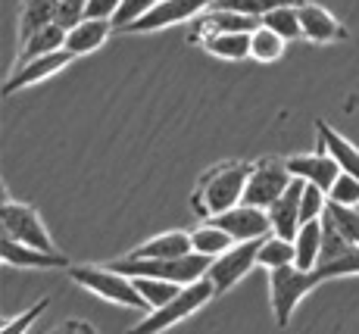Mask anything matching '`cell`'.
I'll return each mask as SVG.
<instances>
[{
    "label": "cell",
    "instance_id": "6da1fadb",
    "mask_svg": "<svg viewBox=\"0 0 359 334\" xmlns=\"http://www.w3.org/2000/svg\"><path fill=\"white\" fill-rule=\"evenodd\" d=\"M253 163H219L210 172H203L191 206L197 215L212 219V215L231 210L244 200V187H247V175H250Z\"/></svg>",
    "mask_w": 359,
    "mask_h": 334
},
{
    "label": "cell",
    "instance_id": "7a4b0ae2",
    "mask_svg": "<svg viewBox=\"0 0 359 334\" xmlns=\"http://www.w3.org/2000/svg\"><path fill=\"white\" fill-rule=\"evenodd\" d=\"M69 275H72L75 284H81L85 290L103 297L109 303L128 306V309H144L150 312V303L144 300V294L135 288V278L119 272L116 266H69Z\"/></svg>",
    "mask_w": 359,
    "mask_h": 334
},
{
    "label": "cell",
    "instance_id": "3957f363",
    "mask_svg": "<svg viewBox=\"0 0 359 334\" xmlns=\"http://www.w3.org/2000/svg\"><path fill=\"white\" fill-rule=\"evenodd\" d=\"M212 256L200 253V250H191L184 256H169V260H150V256H122L113 266L126 275H150V278H165V281L175 284H191L197 278H203L210 272Z\"/></svg>",
    "mask_w": 359,
    "mask_h": 334
},
{
    "label": "cell",
    "instance_id": "277c9868",
    "mask_svg": "<svg viewBox=\"0 0 359 334\" xmlns=\"http://www.w3.org/2000/svg\"><path fill=\"white\" fill-rule=\"evenodd\" d=\"M212 297H216V284H212L206 275L197 278V281H191V284H182V288H178V294L172 297L169 303L150 309L131 331H163V328H172V325L184 322L188 316H194L200 306L210 303Z\"/></svg>",
    "mask_w": 359,
    "mask_h": 334
},
{
    "label": "cell",
    "instance_id": "5b68a950",
    "mask_svg": "<svg viewBox=\"0 0 359 334\" xmlns=\"http://www.w3.org/2000/svg\"><path fill=\"white\" fill-rule=\"evenodd\" d=\"M322 284V275L316 269H297L294 262L291 266H281L269 272V297H272V309H275V322L285 328L291 322L294 309L300 306V300L309 294L313 288Z\"/></svg>",
    "mask_w": 359,
    "mask_h": 334
},
{
    "label": "cell",
    "instance_id": "8992f818",
    "mask_svg": "<svg viewBox=\"0 0 359 334\" xmlns=\"http://www.w3.org/2000/svg\"><path fill=\"white\" fill-rule=\"evenodd\" d=\"M0 225H4V234H10V238L57 253V243H53L50 232L44 228V222H41V215H38V210H34L32 203L10 200L4 194V206H0Z\"/></svg>",
    "mask_w": 359,
    "mask_h": 334
},
{
    "label": "cell",
    "instance_id": "52a82bcc",
    "mask_svg": "<svg viewBox=\"0 0 359 334\" xmlns=\"http://www.w3.org/2000/svg\"><path fill=\"white\" fill-rule=\"evenodd\" d=\"M291 169H287L285 159L278 156H266L259 163H253L250 175H247L244 187V203H257V206H272L275 200L285 194V187L291 185Z\"/></svg>",
    "mask_w": 359,
    "mask_h": 334
},
{
    "label": "cell",
    "instance_id": "ba28073f",
    "mask_svg": "<svg viewBox=\"0 0 359 334\" xmlns=\"http://www.w3.org/2000/svg\"><path fill=\"white\" fill-rule=\"evenodd\" d=\"M259 241H262V238H259ZM259 241H234L231 247L225 250V253L212 256L206 278L216 284V294H225V290H231L234 284H238L241 278L250 272L253 266H259V262H257Z\"/></svg>",
    "mask_w": 359,
    "mask_h": 334
},
{
    "label": "cell",
    "instance_id": "9c48e42d",
    "mask_svg": "<svg viewBox=\"0 0 359 334\" xmlns=\"http://www.w3.org/2000/svg\"><path fill=\"white\" fill-rule=\"evenodd\" d=\"M210 222H216L219 228H225L234 241H259L272 232V222H269L266 206L244 203V200H241L238 206H231V210L212 215Z\"/></svg>",
    "mask_w": 359,
    "mask_h": 334
},
{
    "label": "cell",
    "instance_id": "30bf717a",
    "mask_svg": "<svg viewBox=\"0 0 359 334\" xmlns=\"http://www.w3.org/2000/svg\"><path fill=\"white\" fill-rule=\"evenodd\" d=\"M216 0H160L154 10H147L137 22H131L126 32H156V29H169L178 25L184 19H194L200 13H206Z\"/></svg>",
    "mask_w": 359,
    "mask_h": 334
},
{
    "label": "cell",
    "instance_id": "8fae6325",
    "mask_svg": "<svg viewBox=\"0 0 359 334\" xmlns=\"http://www.w3.org/2000/svg\"><path fill=\"white\" fill-rule=\"evenodd\" d=\"M72 60H75V53L66 51V47H60V51H53V53H44V57L29 60L25 66H16V69L10 72V79H6L4 94H16L19 88L38 85V81H44V79H50V75L63 72V69H66Z\"/></svg>",
    "mask_w": 359,
    "mask_h": 334
},
{
    "label": "cell",
    "instance_id": "7c38bea8",
    "mask_svg": "<svg viewBox=\"0 0 359 334\" xmlns=\"http://www.w3.org/2000/svg\"><path fill=\"white\" fill-rule=\"evenodd\" d=\"M285 163H287V169H291V175L306 178V182L319 185L322 191H328V187L337 182V175L344 172L341 163L322 147H316V153H297V156H287Z\"/></svg>",
    "mask_w": 359,
    "mask_h": 334
},
{
    "label": "cell",
    "instance_id": "4fadbf2b",
    "mask_svg": "<svg viewBox=\"0 0 359 334\" xmlns=\"http://www.w3.org/2000/svg\"><path fill=\"white\" fill-rule=\"evenodd\" d=\"M0 256H4L6 266H19V269H69V260L63 253H50V250L32 247V243H22L10 234H4L0 241Z\"/></svg>",
    "mask_w": 359,
    "mask_h": 334
},
{
    "label": "cell",
    "instance_id": "5bb4252c",
    "mask_svg": "<svg viewBox=\"0 0 359 334\" xmlns=\"http://www.w3.org/2000/svg\"><path fill=\"white\" fill-rule=\"evenodd\" d=\"M303 185L306 178H291V185L285 187L278 200L269 206V222H272V232L281 234V238L294 241L297 228H300V197H303Z\"/></svg>",
    "mask_w": 359,
    "mask_h": 334
},
{
    "label": "cell",
    "instance_id": "9a60e30c",
    "mask_svg": "<svg viewBox=\"0 0 359 334\" xmlns=\"http://www.w3.org/2000/svg\"><path fill=\"white\" fill-rule=\"evenodd\" d=\"M300 25H303V38L313 41V44H331V41H344L347 38V29L337 22L334 16L319 4H309V0H300Z\"/></svg>",
    "mask_w": 359,
    "mask_h": 334
},
{
    "label": "cell",
    "instance_id": "2e32d148",
    "mask_svg": "<svg viewBox=\"0 0 359 334\" xmlns=\"http://www.w3.org/2000/svg\"><path fill=\"white\" fill-rule=\"evenodd\" d=\"M262 19L259 16H247V13H238V10H222V6H210V10L200 16V22L191 29L188 41L197 44L206 32H253L259 29Z\"/></svg>",
    "mask_w": 359,
    "mask_h": 334
},
{
    "label": "cell",
    "instance_id": "e0dca14e",
    "mask_svg": "<svg viewBox=\"0 0 359 334\" xmlns=\"http://www.w3.org/2000/svg\"><path fill=\"white\" fill-rule=\"evenodd\" d=\"M194 250V241H191V232H182V228H172V232H163L156 238L144 241L141 247H135L128 256H150V260H169V256H184Z\"/></svg>",
    "mask_w": 359,
    "mask_h": 334
},
{
    "label": "cell",
    "instance_id": "ac0fdd59",
    "mask_svg": "<svg viewBox=\"0 0 359 334\" xmlns=\"http://www.w3.org/2000/svg\"><path fill=\"white\" fill-rule=\"evenodd\" d=\"M113 32V22L109 19H81L75 29L66 32V51H72L75 57L81 53H94L97 47H103V41Z\"/></svg>",
    "mask_w": 359,
    "mask_h": 334
},
{
    "label": "cell",
    "instance_id": "d6986e66",
    "mask_svg": "<svg viewBox=\"0 0 359 334\" xmlns=\"http://www.w3.org/2000/svg\"><path fill=\"white\" fill-rule=\"evenodd\" d=\"M250 34L253 32H206L197 44L219 60H247L250 57Z\"/></svg>",
    "mask_w": 359,
    "mask_h": 334
},
{
    "label": "cell",
    "instance_id": "ffe728a7",
    "mask_svg": "<svg viewBox=\"0 0 359 334\" xmlns=\"http://www.w3.org/2000/svg\"><path fill=\"white\" fill-rule=\"evenodd\" d=\"M316 135H319V147L328 150L331 156L341 163L344 172H353L359 175V147L356 144H350L347 138L341 135V131H334L325 119H316Z\"/></svg>",
    "mask_w": 359,
    "mask_h": 334
},
{
    "label": "cell",
    "instance_id": "44dd1931",
    "mask_svg": "<svg viewBox=\"0 0 359 334\" xmlns=\"http://www.w3.org/2000/svg\"><path fill=\"white\" fill-rule=\"evenodd\" d=\"M322 238H325V228H322V219H309L297 228L294 234V250H297V269H316L322 256Z\"/></svg>",
    "mask_w": 359,
    "mask_h": 334
},
{
    "label": "cell",
    "instance_id": "7402d4cb",
    "mask_svg": "<svg viewBox=\"0 0 359 334\" xmlns=\"http://www.w3.org/2000/svg\"><path fill=\"white\" fill-rule=\"evenodd\" d=\"M19 44L22 47H19L16 66H25V62L34 60V57H44V53H53V51H60V47H66V29L63 25H57V22H50V25H44V29L34 32L32 38L19 41Z\"/></svg>",
    "mask_w": 359,
    "mask_h": 334
},
{
    "label": "cell",
    "instance_id": "603a6c76",
    "mask_svg": "<svg viewBox=\"0 0 359 334\" xmlns=\"http://www.w3.org/2000/svg\"><path fill=\"white\" fill-rule=\"evenodd\" d=\"M50 22H57V0H22L19 16H16L19 41L32 38L34 32L50 25Z\"/></svg>",
    "mask_w": 359,
    "mask_h": 334
},
{
    "label": "cell",
    "instance_id": "cb8c5ba5",
    "mask_svg": "<svg viewBox=\"0 0 359 334\" xmlns=\"http://www.w3.org/2000/svg\"><path fill=\"white\" fill-rule=\"evenodd\" d=\"M297 260V250H294V241L281 238V234L269 232L266 238L259 241V253H257V262L262 269H281V266H291V262Z\"/></svg>",
    "mask_w": 359,
    "mask_h": 334
},
{
    "label": "cell",
    "instance_id": "d4e9b609",
    "mask_svg": "<svg viewBox=\"0 0 359 334\" xmlns=\"http://www.w3.org/2000/svg\"><path fill=\"white\" fill-rule=\"evenodd\" d=\"M191 241H194V250H200V253H206V256L225 253V250L234 243L231 234L225 232V228H219L216 222H210V219H203V225L191 232Z\"/></svg>",
    "mask_w": 359,
    "mask_h": 334
},
{
    "label": "cell",
    "instance_id": "484cf974",
    "mask_svg": "<svg viewBox=\"0 0 359 334\" xmlns=\"http://www.w3.org/2000/svg\"><path fill=\"white\" fill-rule=\"evenodd\" d=\"M262 25H269L272 32H278L285 41L303 38V25H300V6L297 4H281L275 10H269L262 16Z\"/></svg>",
    "mask_w": 359,
    "mask_h": 334
},
{
    "label": "cell",
    "instance_id": "4316f807",
    "mask_svg": "<svg viewBox=\"0 0 359 334\" xmlns=\"http://www.w3.org/2000/svg\"><path fill=\"white\" fill-rule=\"evenodd\" d=\"M285 53V38L278 32H272L269 25H259L250 34V57L259 62H275Z\"/></svg>",
    "mask_w": 359,
    "mask_h": 334
},
{
    "label": "cell",
    "instance_id": "83f0119b",
    "mask_svg": "<svg viewBox=\"0 0 359 334\" xmlns=\"http://www.w3.org/2000/svg\"><path fill=\"white\" fill-rule=\"evenodd\" d=\"M131 278H135V288L144 294V300L150 303V309L169 303L178 294V288H182V284L165 281V278H150V275H131Z\"/></svg>",
    "mask_w": 359,
    "mask_h": 334
},
{
    "label": "cell",
    "instance_id": "f1b7e54d",
    "mask_svg": "<svg viewBox=\"0 0 359 334\" xmlns=\"http://www.w3.org/2000/svg\"><path fill=\"white\" fill-rule=\"evenodd\" d=\"M325 215L334 222V228L344 234V238L359 243V203L356 206H341V203H331L328 200Z\"/></svg>",
    "mask_w": 359,
    "mask_h": 334
},
{
    "label": "cell",
    "instance_id": "f546056e",
    "mask_svg": "<svg viewBox=\"0 0 359 334\" xmlns=\"http://www.w3.org/2000/svg\"><path fill=\"white\" fill-rule=\"evenodd\" d=\"M325 206H328V191H322L319 185L306 182L303 185V197H300V225L309 219H322Z\"/></svg>",
    "mask_w": 359,
    "mask_h": 334
},
{
    "label": "cell",
    "instance_id": "4dcf8cb0",
    "mask_svg": "<svg viewBox=\"0 0 359 334\" xmlns=\"http://www.w3.org/2000/svg\"><path fill=\"white\" fill-rule=\"evenodd\" d=\"M328 200L341 206H356L359 203V175L353 172H341L337 182L328 187Z\"/></svg>",
    "mask_w": 359,
    "mask_h": 334
},
{
    "label": "cell",
    "instance_id": "1f68e13d",
    "mask_svg": "<svg viewBox=\"0 0 359 334\" xmlns=\"http://www.w3.org/2000/svg\"><path fill=\"white\" fill-rule=\"evenodd\" d=\"M156 4H160V0H122L119 10H116V16H113V29L126 32L131 22H137V19H141L147 10H154Z\"/></svg>",
    "mask_w": 359,
    "mask_h": 334
},
{
    "label": "cell",
    "instance_id": "d6a6232c",
    "mask_svg": "<svg viewBox=\"0 0 359 334\" xmlns=\"http://www.w3.org/2000/svg\"><path fill=\"white\" fill-rule=\"evenodd\" d=\"M281 4H300V0H216L212 6H222V10H238V13H247V16H266L269 10Z\"/></svg>",
    "mask_w": 359,
    "mask_h": 334
},
{
    "label": "cell",
    "instance_id": "836d02e7",
    "mask_svg": "<svg viewBox=\"0 0 359 334\" xmlns=\"http://www.w3.org/2000/svg\"><path fill=\"white\" fill-rule=\"evenodd\" d=\"M81 19H88V0H57V25L69 32Z\"/></svg>",
    "mask_w": 359,
    "mask_h": 334
},
{
    "label": "cell",
    "instance_id": "e575fe53",
    "mask_svg": "<svg viewBox=\"0 0 359 334\" xmlns=\"http://www.w3.org/2000/svg\"><path fill=\"white\" fill-rule=\"evenodd\" d=\"M47 303H50V300H47V297H44V300H38L34 306H29V309L22 312V316H16V319H6V322H4V334H13V331L25 334V331H29L32 325H34V319H38L41 312L47 309Z\"/></svg>",
    "mask_w": 359,
    "mask_h": 334
},
{
    "label": "cell",
    "instance_id": "d590c367",
    "mask_svg": "<svg viewBox=\"0 0 359 334\" xmlns=\"http://www.w3.org/2000/svg\"><path fill=\"white\" fill-rule=\"evenodd\" d=\"M122 0H88V19H109L113 22Z\"/></svg>",
    "mask_w": 359,
    "mask_h": 334
},
{
    "label": "cell",
    "instance_id": "8d00e7d4",
    "mask_svg": "<svg viewBox=\"0 0 359 334\" xmlns=\"http://www.w3.org/2000/svg\"><path fill=\"white\" fill-rule=\"evenodd\" d=\"M57 331H88L91 334L94 325H88V322H63V325H57Z\"/></svg>",
    "mask_w": 359,
    "mask_h": 334
}]
</instances>
